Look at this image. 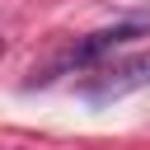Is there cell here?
Masks as SVG:
<instances>
[{"instance_id": "6da1fadb", "label": "cell", "mask_w": 150, "mask_h": 150, "mask_svg": "<svg viewBox=\"0 0 150 150\" xmlns=\"http://www.w3.org/2000/svg\"><path fill=\"white\" fill-rule=\"evenodd\" d=\"M150 33V14H136V19H127V23H112V28H98V33H89V38H80L70 52H66V61L61 66H52L47 75H38V84H47L52 75H61L66 66H89V61H98V56H108V52H117V47H127L131 38H145Z\"/></svg>"}, {"instance_id": "7a4b0ae2", "label": "cell", "mask_w": 150, "mask_h": 150, "mask_svg": "<svg viewBox=\"0 0 150 150\" xmlns=\"http://www.w3.org/2000/svg\"><path fill=\"white\" fill-rule=\"evenodd\" d=\"M141 84H150V61H122V66H108L103 75H89L84 94L89 98H117V94L141 89Z\"/></svg>"}]
</instances>
